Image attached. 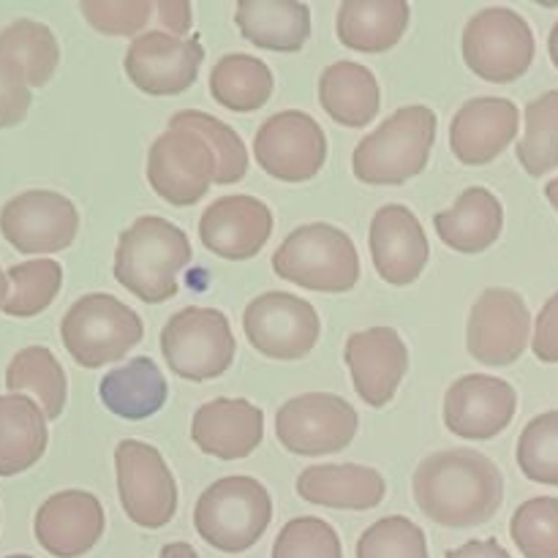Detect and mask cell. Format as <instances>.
<instances>
[{
    "label": "cell",
    "instance_id": "42",
    "mask_svg": "<svg viewBox=\"0 0 558 558\" xmlns=\"http://www.w3.org/2000/svg\"><path fill=\"white\" fill-rule=\"evenodd\" d=\"M31 87H27L20 69L0 60V129H11V125L22 123L27 109H31Z\"/></svg>",
    "mask_w": 558,
    "mask_h": 558
},
{
    "label": "cell",
    "instance_id": "38",
    "mask_svg": "<svg viewBox=\"0 0 558 558\" xmlns=\"http://www.w3.org/2000/svg\"><path fill=\"white\" fill-rule=\"evenodd\" d=\"M518 466L532 483L558 488V412H545L518 439Z\"/></svg>",
    "mask_w": 558,
    "mask_h": 558
},
{
    "label": "cell",
    "instance_id": "49",
    "mask_svg": "<svg viewBox=\"0 0 558 558\" xmlns=\"http://www.w3.org/2000/svg\"><path fill=\"white\" fill-rule=\"evenodd\" d=\"M5 298H9V278H5V272L0 270V308H3Z\"/></svg>",
    "mask_w": 558,
    "mask_h": 558
},
{
    "label": "cell",
    "instance_id": "48",
    "mask_svg": "<svg viewBox=\"0 0 558 558\" xmlns=\"http://www.w3.org/2000/svg\"><path fill=\"white\" fill-rule=\"evenodd\" d=\"M545 196H548L550 205H554L556 210H558V178H556V180H550V183L545 185Z\"/></svg>",
    "mask_w": 558,
    "mask_h": 558
},
{
    "label": "cell",
    "instance_id": "1",
    "mask_svg": "<svg viewBox=\"0 0 558 558\" xmlns=\"http://www.w3.org/2000/svg\"><path fill=\"white\" fill-rule=\"evenodd\" d=\"M414 501L445 529L483 526L505 501V477L483 452L456 447L425 458L414 472Z\"/></svg>",
    "mask_w": 558,
    "mask_h": 558
},
{
    "label": "cell",
    "instance_id": "4",
    "mask_svg": "<svg viewBox=\"0 0 558 558\" xmlns=\"http://www.w3.org/2000/svg\"><path fill=\"white\" fill-rule=\"evenodd\" d=\"M272 521V501L254 477L216 480L196 499V534L221 554H245L265 537Z\"/></svg>",
    "mask_w": 558,
    "mask_h": 558
},
{
    "label": "cell",
    "instance_id": "25",
    "mask_svg": "<svg viewBox=\"0 0 558 558\" xmlns=\"http://www.w3.org/2000/svg\"><path fill=\"white\" fill-rule=\"evenodd\" d=\"M436 234L447 248L458 254H483L499 240L505 229L501 202L483 185L466 189L450 210L434 216Z\"/></svg>",
    "mask_w": 558,
    "mask_h": 558
},
{
    "label": "cell",
    "instance_id": "17",
    "mask_svg": "<svg viewBox=\"0 0 558 558\" xmlns=\"http://www.w3.org/2000/svg\"><path fill=\"white\" fill-rule=\"evenodd\" d=\"M515 412L518 392L496 376H461L445 396V425L461 439H494L512 423Z\"/></svg>",
    "mask_w": 558,
    "mask_h": 558
},
{
    "label": "cell",
    "instance_id": "9",
    "mask_svg": "<svg viewBox=\"0 0 558 558\" xmlns=\"http://www.w3.org/2000/svg\"><path fill=\"white\" fill-rule=\"evenodd\" d=\"M360 417L349 401L327 392H305L276 414V436L283 450L300 458L336 456L352 445Z\"/></svg>",
    "mask_w": 558,
    "mask_h": 558
},
{
    "label": "cell",
    "instance_id": "43",
    "mask_svg": "<svg viewBox=\"0 0 558 558\" xmlns=\"http://www.w3.org/2000/svg\"><path fill=\"white\" fill-rule=\"evenodd\" d=\"M532 349L543 363H558V292L539 311Z\"/></svg>",
    "mask_w": 558,
    "mask_h": 558
},
{
    "label": "cell",
    "instance_id": "31",
    "mask_svg": "<svg viewBox=\"0 0 558 558\" xmlns=\"http://www.w3.org/2000/svg\"><path fill=\"white\" fill-rule=\"evenodd\" d=\"M210 96L232 112H256L272 96V71L254 54H227L213 65Z\"/></svg>",
    "mask_w": 558,
    "mask_h": 558
},
{
    "label": "cell",
    "instance_id": "22",
    "mask_svg": "<svg viewBox=\"0 0 558 558\" xmlns=\"http://www.w3.org/2000/svg\"><path fill=\"white\" fill-rule=\"evenodd\" d=\"M518 107L510 98L480 96L463 104L450 123V147L466 167L499 158L518 136Z\"/></svg>",
    "mask_w": 558,
    "mask_h": 558
},
{
    "label": "cell",
    "instance_id": "44",
    "mask_svg": "<svg viewBox=\"0 0 558 558\" xmlns=\"http://www.w3.org/2000/svg\"><path fill=\"white\" fill-rule=\"evenodd\" d=\"M158 25L169 36L183 38L191 31V5L185 0H158L156 3Z\"/></svg>",
    "mask_w": 558,
    "mask_h": 558
},
{
    "label": "cell",
    "instance_id": "23",
    "mask_svg": "<svg viewBox=\"0 0 558 558\" xmlns=\"http://www.w3.org/2000/svg\"><path fill=\"white\" fill-rule=\"evenodd\" d=\"M191 439L218 461H243L265 439V412L245 398H216L196 409Z\"/></svg>",
    "mask_w": 558,
    "mask_h": 558
},
{
    "label": "cell",
    "instance_id": "47",
    "mask_svg": "<svg viewBox=\"0 0 558 558\" xmlns=\"http://www.w3.org/2000/svg\"><path fill=\"white\" fill-rule=\"evenodd\" d=\"M548 52H550V60H554V65L558 69V22L554 25V31H550V38H548Z\"/></svg>",
    "mask_w": 558,
    "mask_h": 558
},
{
    "label": "cell",
    "instance_id": "18",
    "mask_svg": "<svg viewBox=\"0 0 558 558\" xmlns=\"http://www.w3.org/2000/svg\"><path fill=\"white\" fill-rule=\"evenodd\" d=\"M371 259L381 281L409 287L423 276L430 245L420 218L407 205H385L371 221Z\"/></svg>",
    "mask_w": 558,
    "mask_h": 558
},
{
    "label": "cell",
    "instance_id": "32",
    "mask_svg": "<svg viewBox=\"0 0 558 558\" xmlns=\"http://www.w3.org/2000/svg\"><path fill=\"white\" fill-rule=\"evenodd\" d=\"M5 387L14 396L33 392L47 420H58L65 409V371L47 347H27L14 354L5 371Z\"/></svg>",
    "mask_w": 558,
    "mask_h": 558
},
{
    "label": "cell",
    "instance_id": "13",
    "mask_svg": "<svg viewBox=\"0 0 558 558\" xmlns=\"http://www.w3.org/2000/svg\"><path fill=\"white\" fill-rule=\"evenodd\" d=\"M256 163L283 183H305L327 161V136L311 114L287 109L259 125L254 136Z\"/></svg>",
    "mask_w": 558,
    "mask_h": 558
},
{
    "label": "cell",
    "instance_id": "14",
    "mask_svg": "<svg viewBox=\"0 0 558 558\" xmlns=\"http://www.w3.org/2000/svg\"><path fill=\"white\" fill-rule=\"evenodd\" d=\"M0 232L20 254H58L76 240L80 213L58 191H25L0 210Z\"/></svg>",
    "mask_w": 558,
    "mask_h": 558
},
{
    "label": "cell",
    "instance_id": "7",
    "mask_svg": "<svg viewBox=\"0 0 558 558\" xmlns=\"http://www.w3.org/2000/svg\"><path fill=\"white\" fill-rule=\"evenodd\" d=\"M161 352L169 371L185 381L218 379L234 363V332L229 319L216 308H189L169 316L161 330Z\"/></svg>",
    "mask_w": 558,
    "mask_h": 558
},
{
    "label": "cell",
    "instance_id": "28",
    "mask_svg": "<svg viewBox=\"0 0 558 558\" xmlns=\"http://www.w3.org/2000/svg\"><path fill=\"white\" fill-rule=\"evenodd\" d=\"M379 82L374 71L354 60L327 65L319 80V104L338 125L365 129L379 114Z\"/></svg>",
    "mask_w": 558,
    "mask_h": 558
},
{
    "label": "cell",
    "instance_id": "46",
    "mask_svg": "<svg viewBox=\"0 0 558 558\" xmlns=\"http://www.w3.org/2000/svg\"><path fill=\"white\" fill-rule=\"evenodd\" d=\"M158 558H199V556H196V550L191 548L189 543H169L163 545Z\"/></svg>",
    "mask_w": 558,
    "mask_h": 558
},
{
    "label": "cell",
    "instance_id": "12",
    "mask_svg": "<svg viewBox=\"0 0 558 558\" xmlns=\"http://www.w3.org/2000/svg\"><path fill=\"white\" fill-rule=\"evenodd\" d=\"M245 338L270 360H303L322 336V322L308 300L289 292H265L245 305Z\"/></svg>",
    "mask_w": 558,
    "mask_h": 558
},
{
    "label": "cell",
    "instance_id": "34",
    "mask_svg": "<svg viewBox=\"0 0 558 558\" xmlns=\"http://www.w3.org/2000/svg\"><path fill=\"white\" fill-rule=\"evenodd\" d=\"M5 278H9L11 294L0 311L5 316H16V319H31V316L47 311L58 298L60 287H63V267L52 259H33L11 267Z\"/></svg>",
    "mask_w": 558,
    "mask_h": 558
},
{
    "label": "cell",
    "instance_id": "40",
    "mask_svg": "<svg viewBox=\"0 0 558 558\" xmlns=\"http://www.w3.org/2000/svg\"><path fill=\"white\" fill-rule=\"evenodd\" d=\"M272 558H343L336 529L314 515L289 521L272 545Z\"/></svg>",
    "mask_w": 558,
    "mask_h": 558
},
{
    "label": "cell",
    "instance_id": "8",
    "mask_svg": "<svg viewBox=\"0 0 558 558\" xmlns=\"http://www.w3.org/2000/svg\"><path fill=\"white\" fill-rule=\"evenodd\" d=\"M463 60L483 80L507 85L521 80L534 60V33L518 11L490 5L463 27Z\"/></svg>",
    "mask_w": 558,
    "mask_h": 558
},
{
    "label": "cell",
    "instance_id": "26",
    "mask_svg": "<svg viewBox=\"0 0 558 558\" xmlns=\"http://www.w3.org/2000/svg\"><path fill=\"white\" fill-rule=\"evenodd\" d=\"M412 9L407 0H343L336 33L354 52H387L407 33Z\"/></svg>",
    "mask_w": 558,
    "mask_h": 558
},
{
    "label": "cell",
    "instance_id": "45",
    "mask_svg": "<svg viewBox=\"0 0 558 558\" xmlns=\"http://www.w3.org/2000/svg\"><path fill=\"white\" fill-rule=\"evenodd\" d=\"M445 558H512L496 539H472L456 550H447Z\"/></svg>",
    "mask_w": 558,
    "mask_h": 558
},
{
    "label": "cell",
    "instance_id": "41",
    "mask_svg": "<svg viewBox=\"0 0 558 558\" xmlns=\"http://www.w3.org/2000/svg\"><path fill=\"white\" fill-rule=\"evenodd\" d=\"M85 20L107 36H134L156 11L153 0H82Z\"/></svg>",
    "mask_w": 558,
    "mask_h": 558
},
{
    "label": "cell",
    "instance_id": "11",
    "mask_svg": "<svg viewBox=\"0 0 558 558\" xmlns=\"http://www.w3.org/2000/svg\"><path fill=\"white\" fill-rule=\"evenodd\" d=\"M216 172L213 147L189 129H167L147 153V183L174 207H191L207 196Z\"/></svg>",
    "mask_w": 558,
    "mask_h": 558
},
{
    "label": "cell",
    "instance_id": "5",
    "mask_svg": "<svg viewBox=\"0 0 558 558\" xmlns=\"http://www.w3.org/2000/svg\"><path fill=\"white\" fill-rule=\"evenodd\" d=\"M278 278L311 292H352L360 281V256L352 238L332 223L294 229L272 254Z\"/></svg>",
    "mask_w": 558,
    "mask_h": 558
},
{
    "label": "cell",
    "instance_id": "3",
    "mask_svg": "<svg viewBox=\"0 0 558 558\" xmlns=\"http://www.w3.org/2000/svg\"><path fill=\"white\" fill-rule=\"evenodd\" d=\"M439 118L434 109L401 107L371 131L352 156L354 178L368 185H401L428 167Z\"/></svg>",
    "mask_w": 558,
    "mask_h": 558
},
{
    "label": "cell",
    "instance_id": "20",
    "mask_svg": "<svg viewBox=\"0 0 558 558\" xmlns=\"http://www.w3.org/2000/svg\"><path fill=\"white\" fill-rule=\"evenodd\" d=\"M343 357L352 371L354 390L374 409L392 401L409 371V349L392 327H371L349 336Z\"/></svg>",
    "mask_w": 558,
    "mask_h": 558
},
{
    "label": "cell",
    "instance_id": "35",
    "mask_svg": "<svg viewBox=\"0 0 558 558\" xmlns=\"http://www.w3.org/2000/svg\"><path fill=\"white\" fill-rule=\"evenodd\" d=\"M518 161L532 178L558 167V90L543 93L526 107V131L518 142Z\"/></svg>",
    "mask_w": 558,
    "mask_h": 558
},
{
    "label": "cell",
    "instance_id": "37",
    "mask_svg": "<svg viewBox=\"0 0 558 558\" xmlns=\"http://www.w3.org/2000/svg\"><path fill=\"white\" fill-rule=\"evenodd\" d=\"M510 537L526 558H558V499L523 501L512 515Z\"/></svg>",
    "mask_w": 558,
    "mask_h": 558
},
{
    "label": "cell",
    "instance_id": "16",
    "mask_svg": "<svg viewBox=\"0 0 558 558\" xmlns=\"http://www.w3.org/2000/svg\"><path fill=\"white\" fill-rule=\"evenodd\" d=\"M205 60L199 38H178L163 31H147L125 52V74L150 96H178L199 76Z\"/></svg>",
    "mask_w": 558,
    "mask_h": 558
},
{
    "label": "cell",
    "instance_id": "2",
    "mask_svg": "<svg viewBox=\"0 0 558 558\" xmlns=\"http://www.w3.org/2000/svg\"><path fill=\"white\" fill-rule=\"evenodd\" d=\"M189 234L167 218L142 216L120 234L114 278L142 303L158 305L178 294V276L191 265Z\"/></svg>",
    "mask_w": 558,
    "mask_h": 558
},
{
    "label": "cell",
    "instance_id": "15",
    "mask_svg": "<svg viewBox=\"0 0 558 558\" xmlns=\"http://www.w3.org/2000/svg\"><path fill=\"white\" fill-rule=\"evenodd\" d=\"M532 314L512 289H485L472 305L466 327V349L477 363L501 368L512 365L529 347Z\"/></svg>",
    "mask_w": 558,
    "mask_h": 558
},
{
    "label": "cell",
    "instance_id": "33",
    "mask_svg": "<svg viewBox=\"0 0 558 558\" xmlns=\"http://www.w3.org/2000/svg\"><path fill=\"white\" fill-rule=\"evenodd\" d=\"M0 60L20 69L27 87H44L60 63V47L47 25L16 20L0 31Z\"/></svg>",
    "mask_w": 558,
    "mask_h": 558
},
{
    "label": "cell",
    "instance_id": "19",
    "mask_svg": "<svg viewBox=\"0 0 558 558\" xmlns=\"http://www.w3.org/2000/svg\"><path fill=\"white\" fill-rule=\"evenodd\" d=\"M272 234V213L248 194L221 196L199 218V240L207 251L229 262L259 254Z\"/></svg>",
    "mask_w": 558,
    "mask_h": 558
},
{
    "label": "cell",
    "instance_id": "29",
    "mask_svg": "<svg viewBox=\"0 0 558 558\" xmlns=\"http://www.w3.org/2000/svg\"><path fill=\"white\" fill-rule=\"evenodd\" d=\"M47 417L27 396H0V477L27 472L47 452Z\"/></svg>",
    "mask_w": 558,
    "mask_h": 558
},
{
    "label": "cell",
    "instance_id": "10",
    "mask_svg": "<svg viewBox=\"0 0 558 558\" xmlns=\"http://www.w3.org/2000/svg\"><path fill=\"white\" fill-rule=\"evenodd\" d=\"M123 512L142 529H163L178 512V485L156 447L125 439L114 450Z\"/></svg>",
    "mask_w": 558,
    "mask_h": 558
},
{
    "label": "cell",
    "instance_id": "27",
    "mask_svg": "<svg viewBox=\"0 0 558 558\" xmlns=\"http://www.w3.org/2000/svg\"><path fill=\"white\" fill-rule=\"evenodd\" d=\"M240 33L270 52H300L311 38V9L298 0H240Z\"/></svg>",
    "mask_w": 558,
    "mask_h": 558
},
{
    "label": "cell",
    "instance_id": "39",
    "mask_svg": "<svg viewBox=\"0 0 558 558\" xmlns=\"http://www.w3.org/2000/svg\"><path fill=\"white\" fill-rule=\"evenodd\" d=\"M357 558H430L425 532L403 515H387L357 539Z\"/></svg>",
    "mask_w": 558,
    "mask_h": 558
},
{
    "label": "cell",
    "instance_id": "6",
    "mask_svg": "<svg viewBox=\"0 0 558 558\" xmlns=\"http://www.w3.org/2000/svg\"><path fill=\"white\" fill-rule=\"evenodd\" d=\"M142 336L145 327L140 314L104 292L76 300L60 322V338L71 360L90 371L123 360Z\"/></svg>",
    "mask_w": 558,
    "mask_h": 558
},
{
    "label": "cell",
    "instance_id": "36",
    "mask_svg": "<svg viewBox=\"0 0 558 558\" xmlns=\"http://www.w3.org/2000/svg\"><path fill=\"white\" fill-rule=\"evenodd\" d=\"M169 129H189L199 134L207 145L213 147L218 158L216 185H232L240 183L248 172V150H245L243 140L229 129L223 120L213 118V114L196 112V109H185L169 120Z\"/></svg>",
    "mask_w": 558,
    "mask_h": 558
},
{
    "label": "cell",
    "instance_id": "50",
    "mask_svg": "<svg viewBox=\"0 0 558 558\" xmlns=\"http://www.w3.org/2000/svg\"><path fill=\"white\" fill-rule=\"evenodd\" d=\"M5 558H33V556H25V554H16V556H5Z\"/></svg>",
    "mask_w": 558,
    "mask_h": 558
},
{
    "label": "cell",
    "instance_id": "30",
    "mask_svg": "<svg viewBox=\"0 0 558 558\" xmlns=\"http://www.w3.org/2000/svg\"><path fill=\"white\" fill-rule=\"evenodd\" d=\"M98 398L112 414L136 423L161 412L169 398V387L150 357H134L104 376L98 385Z\"/></svg>",
    "mask_w": 558,
    "mask_h": 558
},
{
    "label": "cell",
    "instance_id": "24",
    "mask_svg": "<svg viewBox=\"0 0 558 558\" xmlns=\"http://www.w3.org/2000/svg\"><path fill=\"white\" fill-rule=\"evenodd\" d=\"M300 499L330 510H374L385 501L387 483L376 469L360 463H322L298 477Z\"/></svg>",
    "mask_w": 558,
    "mask_h": 558
},
{
    "label": "cell",
    "instance_id": "21",
    "mask_svg": "<svg viewBox=\"0 0 558 558\" xmlns=\"http://www.w3.org/2000/svg\"><path fill=\"white\" fill-rule=\"evenodd\" d=\"M107 529L101 501L87 490H60L36 512L38 545L54 558H80L101 539Z\"/></svg>",
    "mask_w": 558,
    "mask_h": 558
}]
</instances>
